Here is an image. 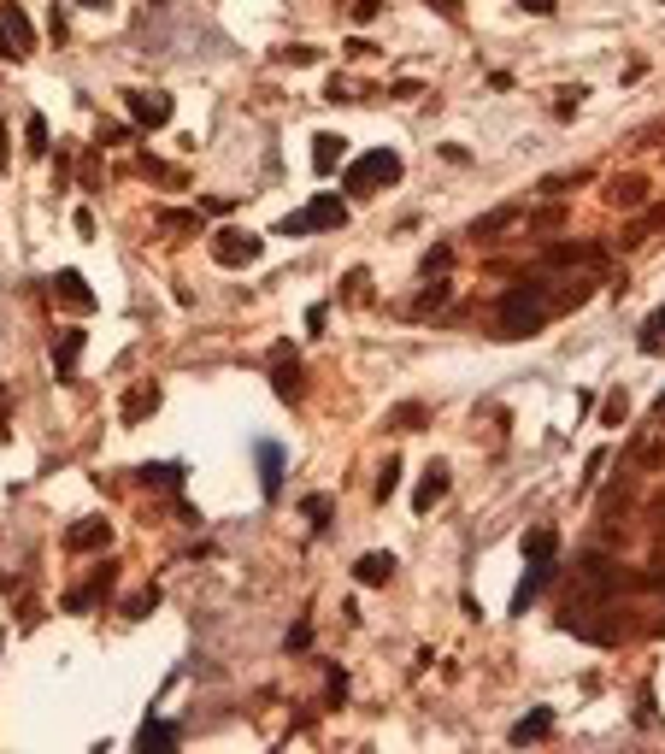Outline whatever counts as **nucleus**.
<instances>
[{"label":"nucleus","instance_id":"c9c22d12","mask_svg":"<svg viewBox=\"0 0 665 754\" xmlns=\"http://www.w3.org/2000/svg\"><path fill=\"white\" fill-rule=\"evenodd\" d=\"M283 59H289V65H312V59H318V47H283Z\"/></svg>","mask_w":665,"mask_h":754},{"label":"nucleus","instance_id":"5701e85b","mask_svg":"<svg viewBox=\"0 0 665 754\" xmlns=\"http://www.w3.org/2000/svg\"><path fill=\"white\" fill-rule=\"evenodd\" d=\"M136 749H177V725H165V719H147V725L136 731Z\"/></svg>","mask_w":665,"mask_h":754},{"label":"nucleus","instance_id":"9d476101","mask_svg":"<svg viewBox=\"0 0 665 754\" xmlns=\"http://www.w3.org/2000/svg\"><path fill=\"white\" fill-rule=\"evenodd\" d=\"M348 159V136H336V130H324V136H312V171L318 177H330V171Z\"/></svg>","mask_w":665,"mask_h":754},{"label":"nucleus","instance_id":"c85d7f7f","mask_svg":"<svg viewBox=\"0 0 665 754\" xmlns=\"http://www.w3.org/2000/svg\"><path fill=\"white\" fill-rule=\"evenodd\" d=\"M24 136H29V148H36V154H47V118H42V113L24 118Z\"/></svg>","mask_w":665,"mask_h":754},{"label":"nucleus","instance_id":"a19ab883","mask_svg":"<svg viewBox=\"0 0 665 754\" xmlns=\"http://www.w3.org/2000/svg\"><path fill=\"white\" fill-rule=\"evenodd\" d=\"M77 6H88V13H106V0H77Z\"/></svg>","mask_w":665,"mask_h":754},{"label":"nucleus","instance_id":"7ed1b4c3","mask_svg":"<svg viewBox=\"0 0 665 754\" xmlns=\"http://www.w3.org/2000/svg\"><path fill=\"white\" fill-rule=\"evenodd\" d=\"M259 254H265V236H254V230H218V236H213V259H218V266H254Z\"/></svg>","mask_w":665,"mask_h":754},{"label":"nucleus","instance_id":"412c9836","mask_svg":"<svg viewBox=\"0 0 665 754\" xmlns=\"http://www.w3.org/2000/svg\"><path fill=\"white\" fill-rule=\"evenodd\" d=\"M154 407H159V389H154V384L130 389V395H124V425H142V419L154 413Z\"/></svg>","mask_w":665,"mask_h":754},{"label":"nucleus","instance_id":"1a4fd4ad","mask_svg":"<svg viewBox=\"0 0 665 754\" xmlns=\"http://www.w3.org/2000/svg\"><path fill=\"white\" fill-rule=\"evenodd\" d=\"M54 295L72 307V313H95V289L83 284V271H59L54 277Z\"/></svg>","mask_w":665,"mask_h":754},{"label":"nucleus","instance_id":"f8f14e48","mask_svg":"<svg viewBox=\"0 0 665 754\" xmlns=\"http://www.w3.org/2000/svg\"><path fill=\"white\" fill-rule=\"evenodd\" d=\"M271 389H277L283 401L300 395V360L289 354V348H277V360H271Z\"/></svg>","mask_w":665,"mask_h":754},{"label":"nucleus","instance_id":"423d86ee","mask_svg":"<svg viewBox=\"0 0 665 754\" xmlns=\"http://www.w3.org/2000/svg\"><path fill=\"white\" fill-rule=\"evenodd\" d=\"M254 454H259V489H265V501H277V496H283V442H259V448H254Z\"/></svg>","mask_w":665,"mask_h":754},{"label":"nucleus","instance_id":"39448f33","mask_svg":"<svg viewBox=\"0 0 665 754\" xmlns=\"http://www.w3.org/2000/svg\"><path fill=\"white\" fill-rule=\"evenodd\" d=\"M113 584H118V566H113V560H100V566H95V578H88L83 589H72V596H65V613H88L95 601H106V596H113Z\"/></svg>","mask_w":665,"mask_h":754},{"label":"nucleus","instance_id":"4be33fe9","mask_svg":"<svg viewBox=\"0 0 665 754\" xmlns=\"http://www.w3.org/2000/svg\"><path fill=\"white\" fill-rule=\"evenodd\" d=\"M142 471V484H154V489H183V466L177 460H154V466H136Z\"/></svg>","mask_w":665,"mask_h":754},{"label":"nucleus","instance_id":"f257e3e1","mask_svg":"<svg viewBox=\"0 0 665 754\" xmlns=\"http://www.w3.org/2000/svg\"><path fill=\"white\" fill-rule=\"evenodd\" d=\"M548 313H553V295H548V284H542V277H530V284H512L507 295H501V307H495L501 336H536V330L548 325Z\"/></svg>","mask_w":665,"mask_h":754},{"label":"nucleus","instance_id":"79ce46f5","mask_svg":"<svg viewBox=\"0 0 665 754\" xmlns=\"http://www.w3.org/2000/svg\"><path fill=\"white\" fill-rule=\"evenodd\" d=\"M0 54H13V42H6V30H0ZM18 59V54H13Z\"/></svg>","mask_w":665,"mask_h":754},{"label":"nucleus","instance_id":"6e6552de","mask_svg":"<svg viewBox=\"0 0 665 754\" xmlns=\"http://www.w3.org/2000/svg\"><path fill=\"white\" fill-rule=\"evenodd\" d=\"M518 218H524V207H518V200H507V207H495V213L471 218V230H466V236H477V242H495L501 230H512Z\"/></svg>","mask_w":665,"mask_h":754},{"label":"nucleus","instance_id":"f704fd0d","mask_svg":"<svg viewBox=\"0 0 665 754\" xmlns=\"http://www.w3.org/2000/svg\"><path fill=\"white\" fill-rule=\"evenodd\" d=\"M130 136V124H100V148H113V142H124Z\"/></svg>","mask_w":665,"mask_h":754},{"label":"nucleus","instance_id":"72a5a7b5","mask_svg":"<svg viewBox=\"0 0 665 754\" xmlns=\"http://www.w3.org/2000/svg\"><path fill=\"white\" fill-rule=\"evenodd\" d=\"M448 259H453L448 248H430V254H425V277H430V271H448Z\"/></svg>","mask_w":665,"mask_h":754},{"label":"nucleus","instance_id":"dca6fc26","mask_svg":"<svg viewBox=\"0 0 665 754\" xmlns=\"http://www.w3.org/2000/svg\"><path fill=\"white\" fill-rule=\"evenodd\" d=\"M354 578H359V584H389V578H395V555H389V548H383V555H377V548L359 555L354 560Z\"/></svg>","mask_w":665,"mask_h":754},{"label":"nucleus","instance_id":"2eb2a0df","mask_svg":"<svg viewBox=\"0 0 665 754\" xmlns=\"http://www.w3.org/2000/svg\"><path fill=\"white\" fill-rule=\"evenodd\" d=\"M154 225H159V230H171V236H200V230H206L195 207H159Z\"/></svg>","mask_w":665,"mask_h":754},{"label":"nucleus","instance_id":"ea45409f","mask_svg":"<svg viewBox=\"0 0 665 754\" xmlns=\"http://www.w3.org/2000/svg\"><path fill=\"white\" fill-rule=\"evenodd\" d=\"M518 6H524L530 18H548V13H553V0H518Z\"/></svg>","mask_w":665,"mask_h":754},{"label":"nucleus","instance_id":"20e7f679","mask_svg":"<svg viewBox=\"0 0 665 754\" xmlns=\"http://www.w3.org/2000/svg\"><path fill=\"white\" fill-rule=\"evenodd\" d=\"M124 113H130V124L159 130V124H171V95H159V89H124Z\"/></svg>","mask_w":665,"mask_h":754},{"label":"nucleus","instance_id":"a211bd4d","mask_svg":"<svg viewBox=\"0 0 665 754\" xmlns=\"http://www.w3.org/2000/svg\"><path fill=\"white\" fill-rule=\"evenodd\" d=\"M442 496H448V466H430L425 478H418V489H412V507H418V513H430Z\"/></svg>","mask_w":665,"mask_h":754},{"label":"nucleus","instance_id":"393cba45","mask_svg":"<svg viewBox=\"0 0 665 754\" xmlns=\"http://www.w3.org/2000/svg\"><path fill=\"white\" fill-rule=\"evenodd\" d=\"M330 507H336L330 496H307V501H300V513L312 519V530H324V525H330Z\"/></svg>","mask_w":665,"mask_h":754},{"label":"nucleus","instance_id":"aec40b11","mask_svg":"<svg viewBox=\"0 0 665 754\" xmlns=\"http://www.w3.org/2000/svg\"><path fill=\"white\" fill-rule=\"evenodd\" d=\"M607 200L630 213V207H642V200H648V183H642V177H612V183H607Z\"/></svg>","mask_w":665,"mask_h":754},{"label":"nucleus","instance_id":"e433bc0d","mask_svg":"<svg viewBox=\"0 0 665 754\" xmlns=\"http://www.w3.org/2000/svg\"><path fill=\"white\" fill-rule=\"evenodd\" d=\"M277 236H307V218H300V213H289L283 225H277Z\"/></svg>","mask_w":665,"mask_h":754},{"label":"nucleus","instance_id":"7c9ffc66","mask_svg":"<svg viewBox=\"0 0 665 754\" xmlns=\"http://www.w3.org/2000/svg\"><path fill=\"white\" fill-rule=\"evenodd\" d=\"M624 413H630V401H624V395H607V407H601V419H607V425H624Z\"/></svg>","mask_w":665,"mask_h":754},{"label":"nucleus","instance_id":"c756f323","mask_svg":"<svg viewBox=\"0 0 665 754\" xmlns=\"http://www.w3.org/2000/svg\"><path fill=\"white\" fill-rule=\"evenodd\" d=\"M442 301H448V284H430L425 295L412 301V313H430V307H442Z\"/></svg>","mask_w":665,"mask_h":754},{"label":"nucleus","instance_id":"0eeeda50","mask_svg":"<svg viewBox=\"0 0 665 754\" xmlns=\"http://www.w3.org/2000/svg\"><path fill=\"white\" fill-rule=\"evenodd\" d=\"M0 30H6V42H13L18 59L36 47V30H29V18H24V6H18V0H0Z\"/></svg>","mask_w":665,"mask_h":754},{"label":"nucleus","instance_id":"4468645a","mask_svg":"<svg viewBox=\"0 0 665 754\" xmlns=\"http://www.w3.org/2000/svg\"><path fill=\"white\" fill-rule=\"evenodd\" d=\"M548 266H607V248H589V242H560V248H548Z\"/></svg>","mask_w":665,"mask_h":754},{"label":"nucleus","instance_id":"473e14b6","mask_svg":"<svg viewBox=\"0 0 665 754\" xmlns=\"http://www.w3.org/2000/svg\"><path fill=\"white\" fill-rule=\"evenodd\" d=\"M341 295H348V301H359V295H366V266H354V271H348V284H341Z\"/></svg>","mask_w":665,"mask_h":754},{"label":"nucleus","instance_id":"37998d69","mask_svg":"<svg viewBox=\"0 0 665 754\" xmlns=\"http://www.w3.org/2000/svg\"><path fill=\"white\" fill-rule=\"evenodd\" d=\"M653 413H660V419H665V395H660V401H653Z\"/></svg>","mask_w":665,"mask_h":754},{"label":"nucleus","instance_id":"a878e982","mask_svg":"<svg viewBox=\"0 0 665 754\" xmlns=\"http://www.w3.org/2000/svg\"><path fill=\"white\" fill-rule=\"evenodd\" d=\"M154 607H159V589L147 584L142 596H130V601H124V619H147V613H154Z\"/></svg>","mask_w":665,"mask_h":754},{"label":"nucleus","instance_id":"58836bf2","mask_svg":"<svg viewBox=\"0 0 665 754\" xmlns=\"http://www.w3.org/2000/svg\"><path fill=\"white\" fill-rule=\"evenodd\" d=\"M307 642H312V625H307V619H300V625L289 631V648H307Z\"/></svg>","mask_w":665,"mask_h":754},{"label":"nucleus","instance_id":"6ab92c4d","mask_svg":"<svg viewBox=\"0 0 665 754\" xmlns=\"http://www.w3.org/2000/svg\"><path fill=\"white\" fill-rule=\"evenodd\" d=\"M548 731H553V707H536V713H524V719L507 731V737H512V742H542Z\"/></svg>","mask_w":665,"mask_h":754},{"label":"nucleus","instance_id":"f03ea898","mask_svg":"<svg viewBox=\"0 0 665 754\" xmlns=\"http://www.w3.org/2000/svg\"><path fill=\"white\" fill-rule=\"evenodd\" d=\"M400 154H389V148H371V154H359L354 165L341 171V189L348 195H377V189H389V183H400Z\"/></svg>","mask_w":665,"mask_h":754},{"label":"nucleus","instance_id":"9b49d317","mask_svg":"<svg viewBox=\"0 0 665 754\" xmlns=\"http://www.w3.org/2000/svg\"><path fill=\"white\" fill-rule=\"evenodd\" d=\"M106 542H113V525H106V519H83V525H72V530H65V548H72V555L106 548Z\"/></svg>","mask_w":665,"mask_h":754},{"label":"nucleus","instance_id":"cd10ccee","mask_svg":"<svg viewBox=\"0 0 665 754\" xmlns=\"http://www.w3.org/2000/svg\"><path fill=\"white\" fill-rule=\"evenodd\" d=\"M400 489V460H383V471H377V501H389Z\"/></svg>","mask_w":665,"mask_h":754},{"label":"nucleus","instance_id":"b1692460","mask_svg":"<svg viewBox=\"0 0 665 754\" xmlns=\"http://www.w3.org/2000/svg\"><path fill=\"white\" fill-rule=\"evenodd\" d=\"M636 348H642V354H665V307H660V313H648V318H642V336H636Z\"/></svg>","mask_w":665,"mask_h":754},{"label":"nucleus","instance_id":"4c0bfd02","mask_svg":"<svg viewBox=\"0 0 665 754\" xmlns=\"http://www.w3.org/2000/svg\"><path fill=\"white\" fill-rule=\"evenodd\" d=\"M377 18V0H354V24H371Z\"/></svg>","mask_w":665,"mask_h":754},{"label":"nucleus","instance_id":"ddd939ff","mask_svg":"<svg viewBox=\"0 0 665 754\" xmlns=\"http://www.w3.org/2000/svg\"><path fill=\"white\" fill-rule=\"evenodd\" d=\"M300 218H307V230H341V225H348V207H341L336 195H318Z\"/></svg>","mask_w":665,"mask_h":754},{"label":"nucleus","instance_id":"f3484780","mask_svg":"<svg viewBox=\"0 0 665 754\" xmlns=\"http://www.w3.org/2000/svg\"><path fill=\"white\" fill-rule=\"evenodd\" d=\"M83 330H59V342H54V371H59V377H72V371H77V360H83Z\"/></svg>","mask_w":665,"mask_h":754},{"label":"nucleus","instance_id":"bb28decb","mask_svg":"<svg viewBox=\"0 0 665 754\" xmlns=\"http://www.w3.org/2000/svg\"><path fill=\"white\" fill-rule=\"evenodd\" d=\"M389 425H395V430H418V425H425V407H418V401H407V407H395V413H389Z\"/></svg>","mask_w":665,"mask_h":754},{"label":"nucleus","instance_id":"2f4dec72","mask_svg":"<svg viewBox=\"0 0 665 754\" xmlns=\"http://www.w3.org/2000/svg\"><path fill=\"white\" fill-rule=\"evenodd\" d=\"M571 183H589V171H571V177H548V183H542V189H548V195H566Z\"/></svg>","mask_w":665,"mask_h":754}]
</instances>
